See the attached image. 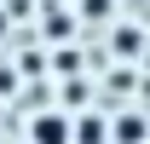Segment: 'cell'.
Masks as SVG:
<instances>
[{
	"label": "cell",
	"instance_id": "1",
	"mask_svg": "<svg viewBox=\"0 0 150 144\" xmlns=\"http://www.w3.org/2000/svg\"><path fill=\"white\" fill-rule=\"evenodd\" d=\"M29 144H69V109H40L29 121Z\"/></svg>",
	"mask_w": 150,
	"mask_h": 144
},
{
	"label": "cell",
	"instance_id": "2",
	"mask_svg": "<svg viewBox=\"0 0 150 144\" xmlns=\"http://www.w3.org/2000/svg\"><path fill=\"white\" fill-rule=\"evenodd\" d=\"M110 138H115V144H144V138H150V121L127 109V115H115V121H110Z\"/></svg>",
	"mask_w": 150,
	"mask_h": 144
},
{
	"label": "cell",
	"instance_id": "3",
	"mask_svg": "<svg viewBox=\"0 0 150 144\" xmlns=\"http://www.w3.org/2000/svg\"><path fill=\"white\" fill-rule=\"evenodd\" d=\"M110 138V127L98 121V115H81V121H69V144H104Z\"/></svg>",
	"mask_w": 150,
	"mask_h": 144
},
{
	"label": "cell",
	"instance_id": "4",
	"mask_svg": "<svg viewBox=\"0 0 150 144\" xmlns=\"http://www.w3.org/2000/svg\"><path fill=\"white\" fill-rule=\"evenodd\" d=\"M139 46H144V35H139V29H115V52H121V58H133Z\"/></svg>",
	"mask_w": 150,
	"mask_h": 144
}]
</instances>
